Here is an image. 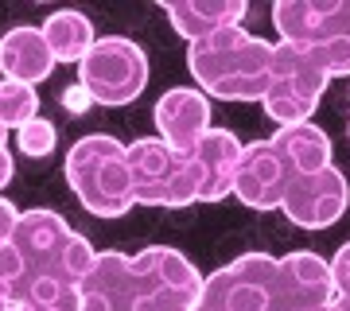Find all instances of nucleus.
Masks as SVG:
<instances>
[{
	"label": "nucleus",
	"instance_id": "obj_8",
	"mask_svg": "<svg viewBox=\"0 0 350 311\" xmlns=\"http://www.w3.org/2000/svg\"><path fill=\"white\" fill-rule=\"evenodd\" d=\"M206 276L172 245H148L133 257L137 311H195Z\"/></svg>",
	"mask_w": 350,
	"mask_h": 311
},
{
	"label": "nucleus",
	"instance_id": "obj_15",
	"mask_svg": "<svg viewBox=\"0 0 350 311\" xmlns=\"http://www.w3.org/2000/svg\"><path fill=\"white\" fill-rule=\"evenodd\" d=\"M241 144L230 129H211L206 137L191 148L195 175H199V202H218L234 195V175H238Z\"/></svg>",
	"mask_w": 350,
	"mask_h": 311
},
{
	"label": "nucleus",
	"instance_id": "obj_11",
	"mask_svg": "<svg viewBox=\"0 0 350 311\" xmlns=\"http://www.w3.org/2000/svg\"><path fill=\"white\" fill-rule=\"evenodd\" d=\"M347 206H350V183L335 163L323 167V172L296 175L288 183L284 202H280L284 218L300 230H327L347 214Z\"/></svg>",
	"mask_w": 350,
	"mask_h": 311
},
{
	"label": "nucleus",
	"instance_id": "obj_2",
	"mask_svg": "<svg viewBox=\"0 0 350 311\" xmlns=\"http://www.w3.org/2000/svg\"><path fill=\"white\" fill-rule=\"evenodd\" d=\"M63 172L75 199L94 218H125L137 206L129 175V144L109 133H86L82 140H75Z\"/></svg>",
	"mask_w": 350,
	"mask_h": 311
},
{
	"label": "nucleus",
	"instance_id": "obj_31",
	"mask_svg": "<svg viewBox=\"0 0 350 311\" xmlns=\"http://www.w3.org/2000/svg\"><path fill=\"white\" fill-rule=\"evenodd\" d=\"M347 137H350V121H347Z\"/></svg>",
	"mask_w": 350,
	"mask_h": 311
},
{
	"label": "nucleus",
	"instance_id": "obj_12",
	"mask_svg": "<svg viewBox=\"0 0 350 311\" xmlns=\"http://www.w3.org/2000/svg\"><path fill=\"white\" fill-rule=\"evenodd\" d=\"M292 172L280 160V152L273 148V140H253L241 148L238 175H234V195L241 206L250 211H280V202L288 195Z\"/></svg>",
	"mask_w": 350,
	"mask_h": 311
},
{
	"label": "nucleus",
	"instance_id": "obj_32",
	"mask_svg": "<svg viewBox=\"0 0 350 311\" xmlns=\"http://www.w3.org/2000/svg\"><path fill=\"white\" fill-rule=\"evenodd\" d=\"M0 311H16V308H0Z\"/></svg>",
	"mask_w": 350,
	"mask_h": 311
},
{
	"label": "nucleus",
	"instance_id": "obj_25",
	"mask_svg": "<svg viewBox=\"0 0 350 311\" xmlns=\"http://www.w3.org/2000/svg\"><path fill=\"white\" fill-rule=\"evenodd\" d=\"M59 101H63V109H70V113H86L90 105H94V98L86 94V86H66Z\"/></svg>",
	"mask_w": 350,
	"mask_h": 311
},
{
	"label": "nucleus",
	"instance_id": "obj_23",
	"mask_svg": "<svg viewBox=\"0 0 350 311\" xmlns=\"http://www.w3.org/2000/svg\"><path fill=\"white\" fill-rule=\"evenodd\" d=\"M24 276V257L12 241H0V296L8 299V288Z\"/></svg>",
	"mask_w": 350,
	"mask_h": 311
},
{
	"label": "nucleus",
	"instance_id": "obj_14",
	"mask_svg": "<svg viewBox=\"0 0 350 311\" xmlns=\"http://www.w3.org/2000/svg\"><path fill=\"white\" fill-rule=\"evenodd\" d=\"M82 311H137L133 296V257L129 253H98L90 273L78 284Z\"/></svg>",
	"mask_w": 350,
	"mask_h": 311
},
{
	"label": "nucleus",
	"instance_id": "obj_9",
	"mask_svg": "<svg viewBox=\"0 0 350 311\" xmlns=\"http://www.w3.org/2000/svg\"><path fill=\"white\" fill-rule=\"evenodd\" d=\"M276 261L269 253H245L222 265L202 280L195 311H269V288L276 276Z\"/></svg>",
	"mask_w": 350,
	"mask_h": 311
},
{
	"label": "nucleus",
	"instance_id": "obj_13",
	"mask_svg": "<svg viewBox=\"0 0 350 311\" xmlns=\"http://www.w3.org/2000/svg\"><path fill=\"white\" fill-rule=\"evenodd\" d=\"M152 121L160 129V140L175 152H191L211 133V101L199 86H172L156 101Z\"/></svg>",
	"mask_w": 350,
	"mask_h": 311
},
{
	"label": "nucleus",
	"instance_id": "obj_16",
	"mask_svg": "<svg viewBox=\"0 0 350 311\" xmlns=\"http://www.w3.org/2000/svg\"><path fill=\"white\" fill-rule=\"evenodd\" d=\"M59 62L51 55L47 39L39 27H12L0 36V70L8 82H20V86H31L36 90L39 82H47L51 70Z\"/></svg>",
	"mask_w": 350,
	"mask_h": 311
},
{
	"label": "nucleus",
	"instance_id": "obj_1",
	"mask_svg": "<svg viewBox=\"0 0 350 311\" xmlns=\"http://www.w3.org/2000/svg\"><path fill=\"white\" fill-rule=\"evenodd\" d=\"M187 70L202 94L222 101H265L273 82V43L245 27H222L187 43Z\"/></svg>",
	"mask_w": 350,
	"mask_h": 311
},
{
	"label": "nucleus",
	"instance_id": "obj_7",
	"mask_svg": "<svg viewBox=\"0 0 350 311\" xmlns=\"http://www.w3.org/2000/svg\"><path fill=\"white\" fill-rule=\"evenodd\" d=\"M78 86H86L94 105H129L148 86V55L129 36H101L78 62Z\"/></svg>",
	"mask_w": 350,
	"mask_h": 311
},
{
	"label": "nucleus",
	"instance_id": "obj_26",
	"mask_svg": "<svg viewBox=\"0 0 350 311\" xmlns=\"http://www.w3.org/2000/svg\"><path fill=\"white\" fill-rule=\"evenodd\" d=\"M12 175H16V163H12V152H8V133L0 129V191L12 183Z\"/></svg>",
	"mask_w": 350,
	"mask_h": 311
},
{
	"label": "nucleus",
	"instance_id": "obj_29",
	"mask_svg": "<svg viewBox=\"0 0 350 311\" xmlns=\"http://www.w3.org/2000/svg\"><path fill=\"white\" fill-rule=\"evenodd\" d=\"M319 311H335V303H327V308H319Z\"/></svg>",
	"mask_w": 350,
	"mask_h": 311
},
{
	"label": "nucleus",
	"instance_id": "obj_3",
	"mask_svg": "<svg viewBox=\"0 0 350 311\" xmlns=\"http://www.w3.org/2000/svg\"><path fill=\"white\" fill-rule=\"evenodd\" d=\"M12 245L24 257V273L36 276H55L63 284H82V276L90 273V265L98 257V249L90 245L82 234H75L70 226L55 211H20V222L12 230Z\"/></svg>",
	"mask_w": 350,
	"mask_h": 311
},
{
	"label": "nucleus",
	"instance_id": "obj_20",
	"mask_svg": "<svg viewBox=\"0 0 350 311\" xmlns=\"http://www.w3.org/2000/svg\"><path fill=\"white\" fill-rule=\"evenodd\" d=\"M8 308L16 311H82L75 284H63L55 276H36L24 273L8 288Z\"/></svg>",
	"mask_w": 350,
	"mask_h": 311
},
{
	"label": "nucleus",
	"instance_id": "obj_22",
	"mask_svg": "<svg viewBox=\"0 0 350 311\" xmlns=\"http://www.w3.org/2000/svg\"><path fill=\"white\" fill-rule=\"evenodd\" d=\"M55 144H59V129H55L47 117H36V121H27L24 129L16 133V148L24 152V156H31V160L51 156Z\"/></svg>",
	"mask_w": 350,
	"mask_h": 311
},
{
	"label": "nucleus",
	"instance_id": "obj_27",
	"mask_svg": "<svg viewBox=\"0 0 350 311\" xmlns=\"http://www.w3.org/2000/svg\"><path fill=\"white\" fill-rule=\"evenodd\" d=\"M16 222H20V211H16L8 199H0V241H12Z\"/></svg>",
	"mask_w": 350,
	"mask_h": 311
},
{
	"label": "nucleus",
	"instance_id": "obj_30",
	"mask_svg": "<svg viewBox=\"0 0 350 311\" xmlns=\"http://www.w3.org/2000/svg\"><path fill=\"white\" fill-rule=\"evenodd\" d=\"M0 308H8V299H4V296H0Z\"/></svg>",
	"mask_w": 350,
	"mask_h": 311
},
{
	"label": "nucleus",
	"instance_id": "obj_17",
	"mask_svg": "<svg viewBox=\"0 0 350 311\" xmlns=\"http://www.w3.org/2000/svg\"><path fill=\"white\" fill-rule=\"evenodd\" d=\"M160 4L175 36H183L187 43L206 39L222 27H241V20L250 16L245 0H160Z\"/></svg>",
	"mask_w": 350,
	"mask_h": 311
},
{
	"label": "nucleus",
	"instance_id": "obj_21",
	"mask_svg": "<svg viewBox=\"0 0 350 311\" xmlns=\"http://www.w3.org/2000/svg\"><path fill=\"white\" fill-rule=\"evenodd\" d=\"M39 117V94L31 86H20V82H8L0 78V129H24L27 121Z\"/></svg>",
	"mask_w": 350,
	"mask_h": 311
},
{
	"label": "nucleus",
	"instance_id": "obj_10",
	"mask_svg": "<svg viewBox=\"0 0 350 311\" xmlns=\"http://www.w3.org/2000/svg\"><path fill=\"white\" fill-rule=\"evenodd\" d=\"M335 276H331V261H323L319 253L296 249L276 261V276L269 288V311H319L327 303H335Z\"/></svg>",
	"mask_w": 350,
	"mask_h": 311
},
{
	"label": "nucleus",
	"instance_id": "obj_24",
	"mask_svg": "<svg viewBox=\"0 0 350 311\" xmlns=\"http://www.w3.org/2000/svg\"><path fill=\"white\" fill-rule=\"evenodd\" d=\"M331 276H335V292L350 299V241L335 249V257H331Z\"/></svg>",
	"mask_w": 350,
	"mask_h": 311
},
{
	"label": "nucleus",
	"instance_id": "obj_6",
	"mask_svg": "<svg viewBox=\"0 0 350 311\" xmlns=\"http://www.w3.org/2000/svg\"><path fill=\"white\" fill-rule=\"evenodd\" d=\"M129 175H133L137 206L179 211L199 202V175L191 152L167 148L160 137H140L129 144Z\"/></svg>",
	"mask_w": 350,
	"mask_h": 311
},
{
	"label": "nucleus",
	"instance_id": "obj_4",
	"mask_svg": "<svg viewBox=\"0 0 350 311\" xmlns=\"http://www.w3.org/2000/svg\"><path fill=\"white\" fill-rule=\"evenodd\" d=\"M273 24L280 43L312 47L331 78H350V0H280Z\"/></svg>",
	"mask_w": 350,
	"mask_h": 311
},
{
	"label": "nucleus",
	"instance_id": "obj_19",
	"mask_svg": "<svg viewBox=\"0 0 350 311\" xmlns=\"http://www.w3.org/2000/svg\"><path fill=\"white\" fill-rule=\"evenodd\" d=\"M43 39H47L51 55H55V62H82L90 55V47L98 43V36H94V24H90L86 12H75V8H63V12H51L47 20H43Z\"/></svg>",
	"mask_w": 350,
	"mask_h": 311
},
{
	"label": "nucleus",
	"instance_id": "obj_18",
	"mask_svg": "<svg viewBox=\"0 0 350 311\" xmlns=\"http://www.w3.org/2000/svg\"><path fill=\"white\" fill-rule=\"evenodd\" d=\"M269 140L280 152V160L288 163L292 179L331 167V137L319 124H288V129H276Z\"/></svg>",
	"mask_w": 350,
	"mask_h": 311
},
{
	"label": "nucleus",
	"instance_id": "obj_28",
	"mask_svg": "<svg viewBox=\"0 0 350 311\" xmlns=\"http://www.w3.org/2000/svg\"><path fill=\"white\" fill-rule=\"evenodd\" d=\"M335 311H350V299L347 296H335Z\"/></svg>",
	"mask_w": 350,
	"mask_h": 311
},
{
	"label": "nucleus",
	"instance_id": "obj_5",
	"mask_svg": "<svg viewBox=\"0 0 350 311\" xmlns=\"http://www.w3.org/2000/svg\"><path fill=\"white\" fill-rule=\"evenodd\" d=\"M327 82H331V70L312 47L273 43V82H269V94L261 101L269 121H276V129L312 124Z\"/></svg>",
	"mask_w": 350,
	"mask_h": 311
}]
</instances>
